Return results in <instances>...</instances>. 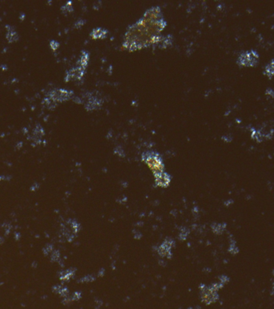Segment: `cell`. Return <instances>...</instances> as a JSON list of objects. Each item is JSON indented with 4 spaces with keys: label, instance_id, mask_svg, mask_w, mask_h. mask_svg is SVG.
<instances>
[{
    "label": "cell",
    "instance_id": "cell-4",
    "mask_svg": "<svg viewBox=\"0 0 274 309\" xmlns=\"http://www.w3.org/2000/svg\"><path fill=\"white\" fill-rule=\"evenodd\" d=\"M73 95V92L64 90H56L49 94V99L55 102H64L67 101Z\"/></svg>",
    "mask_w": 274,
    "mask_h": 309
},
{
    "label": "cell",
    "instance_id": "cell-9",
    "mask_svg": "<svg viewBox=\"0 0 274 309\" xmlns=\"http://www.w3.org/2000/svg\"><path fill=\"white\" fill-rule=\"evenodd\" d=\"M6 28H8V32H7V35H6V38L9 40V42H14V41H16L18 40V35L14 31V29L12 28H10L9 26H6Z\"/></svg>",
    "mask_w": 274,
    "mask_h": 309
},
{
    "label": "cell",
    "instance_id": "cell-2",
    "mask_svg": "<svg viewBox=\"0 0 274 309\" xmlns=\"http://www.w3.org/2000/svg\"><path fill=\"white\" fill-rule=\"evenodd\" d=\"M142 160L153 171V174L164 171L165 165L160 154L155 151H146L142 153Z\"/></svg>",
    "mask_w": 274,
    "mask_h": 309
},
{
    "label": "cell",
    "instance_id": "cell-8",
    "mask_svg": "<svg viewBox=\"0 0 274 309\" xmlns=\"http://www.w3.org/2000/svg\"><path fill=\"white\" fill-rule=\"evenodd\" d=\"M89 53H87L86 51L82 52V54L81 56V59L79 61L80 67L85 69L86 67H87L88 63H89Z\"/></svg>",
    "mask_w": 274,
    "mask_h": 309
},
{
    "label": "cell",
    "instance_id": "cell-1",
    "mask_svg": "<svg viewBox=\"0 0 274 309\" xmlns=\"http://www.w3.org/2000/svg\"><path fill=\"white\" fill-rule=\"evenodd\" d=\"M167 26L163 11L159 6L146 10L134 24L128 27L124 36L122 48L129 51L159 44L163 36L161 32Z\"/></svg>",
    "mask_w": 274,
    "mask_h": 309
},
{
    "label": "cell",
    "instance_id": "cell-7",
    "mask_svg": "<svg viewBox=\"0 0 274 309\" xmlns=\"http://www.w3.org/2000/svg\"><path fill=\"white\" fill-rule=\"evenodd\" d=\"M108 34V31L102 28H94L92 31V32L90 33V36L93 40H97V39H104L106 38V36Z\"/></svg>",
    "mask_w": 274,
    "mask_h": 309
},
{
    "label": "cell",
    "instance_id": "cell-3",
    "mask_svg": "<svg viewBox=\"0 0 274 309\" xmlns=\"http://www.w3.org/2000/svg\"><path fill=\"white\" fill-rule=\"evenodd\" d=\"M259 61V54L255 50H250L242 53L237 59V64L240 66L252 67L256 65Z\"/></svg>",
    "mask_w": 274,
    "mask_h": 309
},
{
    "label": "cell",
    "instance_id": "cell-5",
    "mask_svg": "<svg viewBox=\"0 0 274 309\" xmlns=\"http://www.w3.org/2000/svg\"><path fill=\"white\" fill-rule=\"evenodd\" d=\"M154 182L157 186L161 188H167L169 184H171V177L169 175L168 173L166 171H162V172L156 173L154 174Z\"/></svg>",
    "mask_w": 274,
    "mask_h": 309
},
{
    "label": "cell",
    "instance_id": "cell-10",
    "mask_svg": "<svg viewBox=\"0 0 274 309\" xmlns=\"http://www.w3.org/2000/svg\"><path fill=\"white\" fill-rule=\"evenodd\" d=\"M264 74L269 78H272L273 74V60H272L270 63L265 66L264 69Z\"/></svg>",
    "mask_w": 274,
    "mask_h": 309
},
{
    "label": "cell",
    "instance_id": "cell-6",
    "mask_svg": "<svg viewBox=\"0 0 274 309\" xmlns=\"http://www.w3.org/2000/svg\"><path fill=\"white\" fill-rule=\"evenodd\" d=\"M85 69H82L80 66L69 70L66 73L65 82H68L69 81H73V80H81L83 77L84 74H85Z\"/></svg>",
    "mask_w": 274,
    "mask_h": 309
},
{
    "label": "cell",
    "instance_id": "cell-11",
    "mask_svg": "<svg viewBox=\"0 0 274 309\" xmlns=\"http://www.w3.org/2000/svg\"><path fill=\"white\" fill-rule=\"evenodd\" d=\"M50 45H51V48H52V49L53 51H56L57 49H58V48H59V46H60L59 43H58V42H57V41H56V40L51 41V43H50Z\"/></svg>",
    "mask_w": 274,
    "mask_h": 309
}]
</instances>
